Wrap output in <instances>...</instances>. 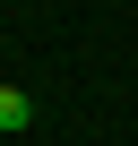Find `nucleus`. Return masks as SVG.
Instances as JSON below:
<instances>
[{
    "instance_id": "nucleus-1",
    "label": "nucleus",
    "mask_w": 138,
    "mask_h": 146,
    "mask_svg": "<svg viewBox=\"0 0 138 146\" xmlns=\"http://www.w3.org/2000/svg\"><path fill=\"white\" fill-rule=\"evenodd\" d=\"M0 129H9V137L35 129V95H26V86H0Z\"/></svg>"
}]
</instances>
